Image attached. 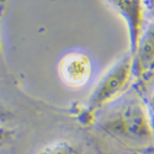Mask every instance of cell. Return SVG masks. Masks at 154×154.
Here are the masks:
<instances>
[{
	"label": "cell",
	"instance_id": "ba28073f",
	"mask_svg": "<svg viewBox=\"0 0 154 154\" xmlns=\"http://www.w3.org/2000/svg\"><path fill=\"white\" fill-rule=\"evenodd\" d=\"M14 136V131L8 125H0V147L6 144Z\"/></svg>",
	"mask_w": 154,
	"mask_h": 154
},
{
	"label": "cell",
	"instance_id": "6da1fadb",
	"mask_svg": "<svg viewBox=\"0 0 154 154\" xmlns=\"http://www.w3.org/2000/svg\"><path fill=\"white\" fill-rule=\"evenodd\" d=\"M100 112L96 123L112 137L131 142H147L154 136L146 100L137 93H126Z\"/></svg>",
	"mask_w": 154,
	"mask_h": 154
},
{
	"label": "cell",
	"instance_id": "52a82bcc",
	"mask_svg": "<svg viewBox=\"0 0 154 154\" xmlns=\"http://www.w3.org/2000/svg\"><path fill=\"white\" fill-rule=\"evenodd\" d=\"M12 120H14V113L0 100V125H8Z\"/></svg>",
	"mask_w": 154,
	"mask_h": 154
},
{
	"label": "cell",
	"instance_id": "8fae6325",
	"mask_svg": "<svg viewBox=\"0 0 154 154\" xmlns=\"http://www.w3.org/2000/svg\"><path fill=\"white\" fill-rule=\"evenodd\" d=\"M3 58V40H2V26H0V63Z\"/></svg>",
	"mask_w": 154,
	"mask_h": 154
},
{
	"label": "cell",
	"instance_id": "7a4b0ae2",
	"mask_svg": "<svg viewBox=\"0 0 154 154\" xmlns=\"http://www.w3.org/2000/svg\"><path fill=\"white\" fill-rule=\"evenodd\" d=\"M134 80L133 54L128 51L100 76L89 95L86 107L91 112H99L113 104L128 93Z\"/></svg>",
	"mask_w": 154,
	"mask_h": 154
},
{
	"label": "cell",
	"instance_id": "277c9868",
	"mask_svg": "<svg viewBox=\"0 0 154 154\" xmlns=\"http://www.w3.org/2000/svg\"><path fill=\"white\" fill-rule=\"evenodd\" d=\"M94 73V64L88 53L80 49L66 52L58 62V75L60 80L73 89H82L89 82Z\"/></svg>",
	"mask_w": 154,
	"mask_h": 154
},
{
	"label": "cell",
	"instance_id": "5b68a950",
	"mask_svg": "<svg viewBox=\"0 0 154 154\" xmlns=\"http://www.w3.org/2000/svg\"><path fill=\"white\" fill-rule=\"evenodd\" d=\"M134 80L140 85H147L154 78V19L147 23L133 53Z\"/></svg>",
	"mask_w": 154,
	"mask_h": 154
},
{
	"label": "cell",
	"instance_id": "30bf717a",
	"mask_svg": "<svg viewBox=\"0 0 154 154\" xmlns=\"http://www.w3.org/2000/svg\"><path fill=\"white\" fill-rule=\"evenodd\" d=\"M146 4L148 8V12L154 15V0H146Z\"/></svg>",
	"mask_w": 154,
	"mask_h": 154
},
{
	"label": "cell",
	"instance_id": "8992f818",
	"mask_svg": "<svg viewBox=\"0 0 154 154\" xmlns=\"http://www.w3.org/2000/svg\"><path fill=\"white\" fill-rule=\"evenodd\" d=\"M37 154H83L80 148L68 140H56L38 150Z\"/></svg>",
	"mask_w": 154,
	"mask_h": 154
},
{
	"label": "cell",
	"instance_id": "3957f363",
	"mask_svg": "<svg viewBox=\"0 0 154 154\" xmlns=\"http://www.w3.org/2000/svg\"><path fill=\"white\" fill-rule=\"evenodd\" d=\"M121 16L128 32L130 52L133 54L148 23V8L146 0H106Z\"/></svg>",
	"mask_w": 154,
	"mask_h": 154
},
{
	"label": "cell",
	"instance_id": "9c48e42d",
	"mask_svg": "<svg viewBox=\"0 0 154 154\" xmlns=\"http://www.w3.org/2000/svg\"><path fill=\"white\" fill-rule=\"evenodd\" d=\"M146 104H147V109H148V115H149V120H150V125L154 131V89L152 94L149 95V97L146 100Z\"/></svg>",
	"mask_w": 154,
	"mask_h": 154
}]
</instances>
